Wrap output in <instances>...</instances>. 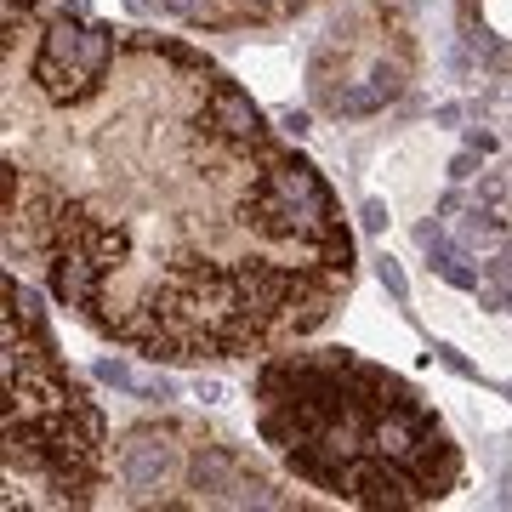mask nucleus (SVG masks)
<instances>
[{
	"label": "nucleus",
	"instance_id": "obj_6",
	"mask_svg": "<svg viewBox=\"0 0 512 512\" xmlns=\"http://www.w3.org/2000/svg\"><path fill=\"white\" fill-rule=\"evenodd\" d=\"M382 279H387V291H393V296H404V274L393 268V262H382Z\"/></svg>",
	"mask_w": 512,
	"mask_h": 512
},
{
	"label": "nucleus",
	"instance_id": "obj_1",
	"mask_svg": "<svg viewBox=\"0 0 512 512\" xmlns=\"http://www.w3.org/2000/svg\"><path fill=\"white\" fill-rule=\"evenodd\" d=\"M0 188L6 251L80 325L160 365L291 348L353 279L313 160L234 74L148 29L86 80L6 69Z\"/></svg>",
	"mask_w": 512,
	"mask_h": 512
},
{
	"label": "nucleus",
	"instance_id": "obj_2",
	"mask_svg": "<svg viewBox=\"0 0 512 512\" xmlns=\"http://www.w3.org/2000/svg\"><path fill=\"white\" fill-rule=\"evenodd\" d=\"M262 444L291 478L353 507H427L461 484V450L410 382L359 353H274L251 376Z\"/></svg>",
	"mask_w": 512,
	"mask_h": 512
},
{
	"label": "nucleus",
	"instance_id": "obj_3",
	"mask_svg": "<svg viewBox=\"0 0 512 512\" xmlns=\"http://www.w3.org/2000/svg\"><path fill=\"white\" fill-rule=\"evenodd\" d=\"M103 478V410L63 365L35 291L6 274V507H92Z\"/></svg>",
	"mask_w": 512,
	"mask_h": 512
},
{
	"label": "nucleus",
	"instance_id": "obj_4",
	"mask_svg": "<svg viewBox=\"0 0 512 512\" xmlns=\"http://www.w3.org/2000/svg\"><path fill=\"white\" fill-rule=\"evenodd\" d=\"M114 478L126 501H211V507H274V484L239 456L234 444L211 439L188 421H148L114 444Z\"/></svg>",
	"mask_w": 512,
	"mask_h": 512
},
{
	"label": "nucleus",
	"instance_id": "obj_5",
	"mask_svg": "<svg viewBox=\"0 0 512 512\" xmlns=\"http://www.w3.org/2000/svg\"><path fill=\"white\" fill-rule=\"evenodd\" d=\"M461 234H467V245H473L478 256H495V251H507V228H501V222H490V211H473Z\"/></svg>",
	"mask_w": 512,
	"mask_h": 512
}]
</instances>
